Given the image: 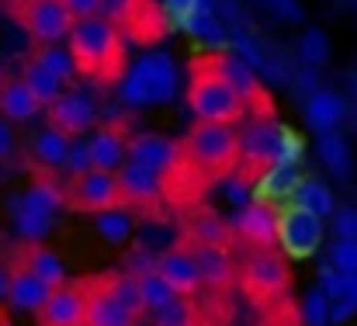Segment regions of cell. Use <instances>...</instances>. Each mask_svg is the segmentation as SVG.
I'll use <instances>...</instances> for the list:
<instances>
[{
    "instance_id": "obj_9",
    "label": "cell",
    "mask_w": 357,
    "mask_h": 326,
    "mask_svg": "<svg viewBox=\"0 0 357 326\" xmlns=\"http://www.w3.org/2000/svg\"><path fill=\"white\" fill-rule=\"evenodd\" d=\"M10 17L24 28L35 45L66 42L73 28V14L59 0H10Z\"/></svg>"
},
{
    "instance_id": "obj_39",
    "label": "cell",
    "mask_w": 357,
    "mask_h": 326,
    "mask_svg": "<svg viewBox=\"0 0 357 326\" xmlns=\"http://www.w3.org/2000/svg\"><path fill=\"white\" fill-rule=\"evenodd\" d=\"M330 299L323 288H309L302 295V306H298V323L302 326H330Z\"/></svg>"
},
{
    "instance_id": "obj_24",
    "label": "cell",
    "mask_w": 357,
    "mask_h": 326,
    "mask_svg": "<svg viewBox=\"0 0 357 326\" xmlns=\"http://www.w3.org/2000/svg\"><path fill=\"white\" fill-rule=\"evenodd\" d=\"M305 125L316 132V135H326V132H337L340 125H344V118H347V105H344V98L337 94V91H330V87H319V91H312L309 98H305Z\"/></svg>"
},
{
    "instance_id": "obj_33",
    "label": "cell",
    "mask_w": 357,
    "mask_h": 326,
    "mask_svg": "<svg viewBox=\"0 0 357 326\" xmlns=\"http://www.w3.org/2000/svg\"><path fill=\"white\" fill-rule=\"evenodd\" d=\"M101 285L108 288V295L119 302L121 309H128L135 320L146 316L142 299H139V281H135V274H128V271H108V274H101Z\"/></svg>"
},
{
    "instance_id": "obj_22",
    "label": "cell",
    "mask_w": 357,
    "mask_h": 326,
    "mask_svg": "<svg viewBox=\"0 0 357 326\" xmlns=\"http://www.w3.org/2000/svg\"><path fill=\"white\" fill-rule=\"evenodd\" d=\"M84 281H87V316H84V326H135L139 323L128 309H121L119 302L108 295V288L101 285V274H91Z\"/></svg>"
},
{
    "instance_id": "obj_7",
    "label": "cell",
    "mask_w": 357,
    "mask_h": 326,
    "mask_svg": "<svg viewBox=\"0 0 357 326\" xmlns=\"http://www.w3.org/2000/svg\"><path fill=\"white\" fill-rule=\"evenodd\" d=\"M174 94H177V66L167 52L142 56L132 66V73L121 77V101L132 108L160 105V101H170Z\"/></svg>"
},
{
    "instance_id": "obj_8",
    "label": "cell",
    "mask_w": 357,
    "mask_h": 326,
    "mask_svg": "<svg viewBox=\"0 0 357 326\" xmlns=\"http://www.w3.org/2000/svg\"><path fill=\"white\" fill-rule=\"evenodd\" d=\"M98 14L119 28L125 42L135 45H153L167 31V17L156 0H101Z\"/></svg>"
},
{
    "instance_id": "obj_18",
    "label": "cell",
    "mask_w": 357,
    "mask_h": 326,
    "mask_svg": "<svg viewBox=\"0 0 357 326\" xmlns=\"http://www.w3.org/2000/svg\"><path fill=\"white\" fill-rule=\"evenodd\" d=\"M188 246L195 253V264H198V274H202V288H212V292L222 295V292H229L236 285V260H233L229 246H212V243H188Z\"/></svg>"
},
{
    "instance_id": "obj_1",
    "label": "cell",
    "mask_w": 357,
    "mask_h": 326,
    "mask_svg": "<svg viewBox=\"0 0 357 326\" xmlns=\"http://www.w3.org/2000/svg\"><path fill=\"white\" fill-rule=\"evenodd\" d=\"M66 49L73 56V66L80 77L98 84H121L128 73V49L115 24H108L101 14L73 21L66 35Z\"/></svg>"
},
{
    "instance_id": "obj_53",
    "label": "cell",
    "mask_w": 357,
    "mask_h": 326,
    "mask_svg": "<svg viewBox=\"0 0 357 326\" xmlns=\"http://www.w3.org/2000/svg\"><path fill=\"white\" fill-rule=\"evenodd\" d=\"M0 326H7V323H3V320H0Z\"/></svg>"
},
{
    "instance_id": "obj_21",
    "label": "cell",
    "mask_w": 357,
    "mask_h": 326,
    "mask_svg": "<svg viewBox=\"0 0 357 326\" xmlns=\"http://www.w3.org/2000/svg\"><path fill=\"white\" fill-rule=\"evenodd\" d=\"M14 260H17L28 274H35L45 288H59V285L70 281V278H66L63 257H59L56 250H49L45 243H24V246L14 253Z\"/></svg>"
},
{
    "instance_id": "obj_16",
    "label": "cell",
    "mask_w": 357,
    "mask_h": 326,
    "mask_svg": "<svg viewBox=\"0 0 357 326\" xmlns=\"http://www.w3.org/2000/svg\"><path fill=\"white\" fill-rule=\"evenodd\" d=\"M45 114H49V125L59 128L66 139H80V135H87L98 125V105L87 94H80V91H63L45 108Z\"/></svg>"
},
{
    "instance_id": "obj_23",
    "label": "cell",
    "mask_w": 357,
    "mask_h": 326,
    "mask_svg": "<svg viewBox=\"0 0 357 326\" xmlns=\"http://www.w3.org/2000/svg\"><path fill=\"white\" fill-rule=\"evenodd\" d=\"M7 271H10V278H7V306L14 309V313H38L42 306H45V299H49V292L52 288H45L35 274H28L17 260H10L7 264Z\"/></svg>"
},
{
    "instance_id": "obj_44",
    "label": "cell",
    "mask_w": 357,
    "mask_h": 326,
    "mask_svg": "<svg viewBox=\"0 0 357 326\" xmlns=\"http://www.w3.org/2000/svg\"><path fill=\"white\" fill-rule=\"evenodd\" d=\"M316 288H323V292H326V299H330V302H337V299L344 295V274H340L337 267L323 264V267H319V285H316Z\"/></svg>"
},
{
    "instance_id": "obj_29",
    "label": "cell",
    "mask_w": 357,
    "mask_h": 326,
    "mask_svg": "<svg viewBox=\"0 0 357 326\" xmlns=\"http://www.w3.org/2000/svg\"><path fill=\"white\" fill-rule=\"evenodd\" d=\"M316 153L323 160V167L337 177V181H351L354 177V153H351V142L340 135V132H326L316 139Z\"/></svg>"
},
{
    "instance_id": "obj_37",
    "label": "cell",
    "mask_w": 357,
    "mask_h": 326,
    "mask_svg": "<svg viewBox=\"0 0 357 326\" xmlns=\"http://www.w3.org/2000/svg\"><path fill=\"white\" fill-rule=\"evenodd\" d=\"M132 212L128 209H112V212H101V216H94V229H98V236L105 239V243H112V246H121L128 236H132Z\"/></svg>"
},
{
    "instance_id": "obj_40",
    "label": "cell",
    "mask_w": 357,
    "mask_h": 326,
    "mask_svg": "<svg viewBox=\"0 0 357 326\" xmlns=\"http://www.w3.org/2000/svg\"><path fill=\"white\" fill-rule=\"evenodd\" d=\"M219 188H222V195H226V202H229L233 209H243V205L253 202V184H250L246 177H239L236 170H233L229 177H222Z\"/></svg>"
},
{
    "instance_id": "obj_3",
    "label": "cell",
    "mask_w": 357,
    "mask_h": 326,
    "mask_svg": "<svg viewBox=\"0 0 357 326\" xmlns=\"http://www.w3.org/2000/svg\"><path fill=\"white\" fill-rule=\"evenodd\" d=\"M184 160L208 181L219 184L229 177L239 163V132L236 125H212V121H195L188 135L181 139Z\"/></svg>"
},
{
    "instance_id": "obj_14",
    "label": "cell",
    "mask_w": 357,
    "mask_h": 326,
    "mask_svg": "<svg viewBox=\"0 0 357 326\" xmlns=\"http://www.w3.org/2000/svg\"><path fill=\"white\" fill-rule=\"evenodd\" d=\"M156 274L181 299H198L202 295V274H198V264H195V253H191L188 243H174L163 253H156Z\"/></svg>"
},
{
    "instance_id": "obj_5",
    "label": "cell",
    "mask_w": 357,
    "mask_h": 326,
    "mask_svg": "<svg viewBox=\"0 0 357 326\" xmlns=\"http://www.w3.org/2000/svg\"><path fill=\"white\" fill-rule=\"evenodd\" d=\"M188 108L195 121H212V125H239L250 114L236 94L219 77H212L195 56L188 63Z\"/></svg>"
},
{
    "instance_id": "obj_4",
    "label": "cell",
    "mask_w": 357,
    "mask_h": 326,
    "mask_svg": "<svg viewBox=\"0 0 357 326\" xmlns=\"http://www.w3.org/2000/svg\"><path fill=\"white\" fill-rule=\"evenodd\" d=\"M195 59L236 94L239 101L246 105L250 118H274L278 114L271 91L264 87V80L257 77V70L243 56L229 52V49H202V52H195Z\"/></svg>"
},
{
    "instance_id": "obj_2",
    "label": "cell",
    "mask_w": 357,
    "mask_h": 326,
    "mask_svg": "<svg viewBox=\"0 0 357 326\" xmlns=\"http://www.w3.org/2000/svg\"><path fill=\"white\" fill-rule=\"evenodd\" d=\"M239 132V163L236 174L246 177L250 184L260 181L264 170H271L274 163H295V135L288 128H281L274 118H246Z\"/></svg>"
},
{
    "instance_id": "obj_46",
    "label": "cell",
    "mask_w": 357,
    "mask_h": 326,
    "mask_svg": "<svg viewBox=\"0 0 357 326\" xmlns=\"http://www.w3.org/2000/svg\"><path fill=\"white\" fill-rule=\"evenodd\" d=\"M354 316H357V306L351 302V299H337V302L330 306V323H333V326L351 323Z\"/></svg>"
},
{
    "instance_id": "obj_27",
    "label": "cell",
    "mask_w": 357,
    "mask_h": 326,
    "mask_svg": "<svg viewBox=\"0 0 357 326\" xmlns=\"http://www.w3.org/2000/svg\"><path fill=\"white\" fill-rule=\"evenodd\" d=\"M66 149H70V139H66L59 128H52V125H45V128H38V132L31 135V160L38 163L42 174L63 170Z\"/></svg>"
},
{
    "instance_id": "obj_31",
    "label": "cell",
    "mask_w": 357,
    "mask_h": 326,
    "mask_svg": "<svg viewBox=\"0 0 357 326\" xmlns=\"http://www.w3.org/2000/svg\"><path fill=\"white\" fill-rule=\"evenodd\" d=\"M149 323L153 326H212V316L205 313V306L198 299H181L177 295L163 309L149 313Z\"/></svg>"
},
{
    "instance_id": "obj_47",
    "label": "cell",
    "mask_w": 357,
    "mask_h": 326,
    "mask_svg": "<svg viewBox=\"0 0 357 326\" xmlns=\"http://www.w3.org/2000/svg\"><path fill=\"white\" fill-rule=\"evenodd\" d=\"M59 3L73 14V21H80V17H94L98 7H101V0H59Z\"/></svg>"
},
{
    "instance_id": "obj_30",
    "label": "cell",
    "mask_w": 357,
    "mask_h": 326,
    "mask_svg": "<svg viewBox=\"0 0 357 326\" xmlns=\"http://www.w3.org/2000/svg\"><path fill=\"white\" fill-rule=\"evenodd\" d=\"M21 84L31 91V98L42 105V111L49 108V105L66 91V84H63L56 73H49V70H45L38 59H31V56H28V59H24V66H21Z\"/></svg>"
},
{
    "instance_id": "obj_51",
    "label": "cell",
    "mask_w": 357,
    "mask_h": 326,
    "mask_svg": "<svg viewBox=\"0 0 357 326\" xmlns=\"http://www.w3.org/2000/svg\"><path fill=\"white\" fill-rule=\"evenodd\" d=\"M135 326H153V323H142V320H139V323H135Z\"/></svg>"
},
{
    "instance_id": "obj_11",
    "label": "cell",
    "mask_w": 357,
    "mask_h": 326,
    "mask_svg": "<svg viewBox=\"0 0 357 326\" xmlns=\"http://www.w3.org/2000/svg\"><path fill=\"white\" fill-rule=\"evenodd\" d=\"M323 236H326L323 218H316L312 212H305V209H298L291 202L278 212V246H281V253L288 260L316 257L319 246H323Z\"/></svg>"
},
{
    "instance_id": "obj_17",
    "label": "cell",
    "mask_w": 357,
    "mask_h": 326,
    "mask_svg": "<svg viewBox=\"0 0 357 326\" xmlns=\"http://www.w3.org/2000/svg\"><path fill=\"white\" fill-rule=\"evenodd\" d=\"M125 156L163 177L181 163V142L170 135H160V132H132L125 142Z\"/></svg>"
},
{
    "instance_id": "obj_35",
    "label": "cell",
    "mask_w": 357,
    "mask_h": 326,
    "mask_svg": "<svg viewBox=\"0 0 357 326\" xmlns=\"http://www.w3.org/2000/svg\"><path fill=\"white\" fill-rule=\"evenodd\" d=\"M330 52H333V45H330V38H326L323 28H305L302 31V38H298V59L305 66L323 70L330 63Z\"/></svg>"
},
{
    "instance_id": "obj_28",
    "label": "cell",
    "mask_w": 357,
    "mask_h": 326,
    "mask_svg": "<svg viewBox=\"0 0 357 326\" xmlns=\"http://www.w3.org/2000/svg\"><path fill=\"white\" fill-rule=\"evenodd\" d=\"M291 205L312 212L316 218H330L337 212V198H333L330 184L319 181V177H312V174L298 177V184H295V191H291Z\"/></svg>"
},
{
    "instance_id": "obj_12",
    "label": "cell",
    "mask_w": 357,
    "mask_h": 326,
    "mask_svg": "<svg viewBox=\"0 0 357 326\" xmlns=\"http://www.w3.org/2000/svg\"><path fill=\"white\" fill-rule=\"evenodd\" d=\"M119 188L121 198H125V209H135V212H156L163 205V177L142 163H132L125 160L119 170Z\"/></svg>"
},
{
    "instance_id": "obj_48",
    "label": "cell",
    "mask_w": 357,
    "mask_h": 326,
    "mask_svg": "<svg viewBox=\"0 0 357 326\" xmlns=\"http://www.w3.org/2000/svg\"><path fill=\"white\" fill-rule=\"evenodd\" d=\"M14 125L7 121V118H0V163L3 160H10V153H14Z\"/></svg>"
},
{
    "instance_id": "obj_19",
    "label": "cell",
    "mask_w": 357,
    "mask_h": 326,
    "mask_svg": "<svg viewBox=\"0 0 357 326\" xmlns=\"http://www.w3.org/2000/svg\"><path fill=\"white\" fill-rule=\"evenodd\" d=\"M125 142H128V132H125V125H119V121H105V125L91 128V139H87L91 167L115 174L121 163L128 160L125 156Z\"/></svg>"
},
{
    "instance_id": "obj_25",
    "label": "cell",
    "mask_w": 357,
    "mask_h": 326,
    "mask_svg": "<svg viewBox=\"0 0 357 326\" xmlns=\"http://www.w3.org/2000/svg\"><path fill=\"white\" fill-rule=\"evenodd\" d=\"M38 114H42V105L31 98V91L21 84V77H3V84H0V118H7L10 125H24Z\"/></svg>"
},
{
    "instance_id": "obj_36",
    "label": "cell",
    "mask_w": 357,
    "mask_h": 326,
    "mask_svg": "<svg viewBox=\"0 0 357 326\" xmlns=\"http://www.w3.org/2000/svg\"><path fill=\"white\" fill-rule=\"evenodd\" d=\"M135 281H139V299H142V309H146V316L149 313H156V309H163L167 302H174L177 295H174V288L156 274V271H146V274H135Z\"/></svg>"
},
{
    "instance_id": "obj_42",
    "label": "cell",
    "mask_w": 357,
    "mask_h": 326,
    "mask_svg": "<svg viewBox=\"0 0 357 326\" xmlns=\"http://www.w3.org/2000/svg\"><path fill=\"white\" fill-rule=\"evenodd\" d=\"M63 170H66L70 177H80V174L94 170V167H91V149H87V139H70V149H66V163H63Z\"/></svg>"
},
{
    "instance_id": "obj_38",
    "label": "cell",
    "mask_w": 357,
    "mask_h": 326,
    "mask_svg": "<svg viewBox=\"0 0 357 326\" xmlns=\"http://www.w3.org/2000/svg\"><path fill=\"white\" fill-rule=\"evenodd\" d=\"M14 229L24 243H42L52 229H56V218L52 216H38V212H24V209H14Z\"/></svg>"
},
{
    "instance_id": "obj_6",
    "label": "cell",
    "mask_w": 357,
    "mask_h": 326,
    "mask_svg": "<svg viewBox=\"0 0 357 326\" xmlns=\"http://www.w3.org/2000/svg\"><path fill=\"white\" fill-rule=\"evenodd\" d=\"M236 281L246 299H253L257 306H278L291 288L288 257L278 250H250L246 260L236 267Z\"/></svg>"
},
{
    "instance_id": "obj_45",
    "label": "cell",
    "mask_w": 357,
    "mask_h": 326,
    "mask_svg": "<svg viewBox=\"0 0 357 326\" xmlns=\"http://www.w3.org/2000/svg\"><path fill=\"white\" fill-rule=\"evenodd\" d=\"M278 17H284V21H302L305 14H302V7H298V0H264Z\"/></svg>"
},
{
    "instance_id": "obj_49",
    "label": "cell",
    "mask_w": 357,
    "mask_h": 326,
    "mask_svg": "<svg viewBox=\"0 0 357 326\" xmlns=\"http://www.w3.org/2000/svg\"><path fill=\"white\" fill-rule=\"evenodd\" d=\"M295 84H298V91L309 98L312 91H319V70H312V66H305L298 77H295Z\"/></svg>"
},
{
    "instance_id": "obj_13",
    "label": "cell",
    "mask_w": 357,
    "mask_h": 326,
    "mask_svg": "<svg viewBox=\"0 0 357 326\" xmlns=\"http://www.w3.org/2000/svg\"><path fill=\"white\" fill-rule=\"evenodd\" d=\"M233 239H243L250 250H274L278 246V209L267 202H250L229 218Z\"/></svg>"
},
{
    "instance_id": "obj_10",
    "label": "cell",
    "mask_w": 357,
    "mask_h": 326,
    "mask_svg": "<svg viewBox=\"0 0 357 326\" xmlns=\"http://www.w3.org/2000/svg\"><path fill=\"white\" fill-rule=\"evenodd\" d=\"M63 188H66V209H73V212L101 216L112 209H125L119 177L108 170H87L80 177H70V184H63Z\"/></svg>"
},
{
    "instance_id": "obj_34",
    "label": "cell",
    "mask_w": 357,
    "mask_h": 326,
    "mask_svg": "<svg viewBox=\"0 0 357 326\" xmlns=\"http://www.w3.org/2000/svg\"><path fill=\"white\" fill-rule=\"evenodd\" d=\"M31 59H38L49 73H56L63 84H70L77 77V66H73V56L63 42H49V45H35L31 49Z\"/></svg>"
},
{
    "instance_id": "obj_26",
    "label": "cell",
    "mask_w": 357,
    "mask_h": 326,
    "mask_svg": "<svg viewBox=\"0 0 357 326\" xmlns=\"http://www.w3.org/2000/svg\"><path fill=\"white\" fill-rule=\"evenodd\" d=\"M295 184H298V167H295V163H274V167L264 170L260 181L253 184V202H267V205L291 202Z\"/></svg>"
},
{
    "instance_id": "obj_20",
    "label": "cell",
    "mask_w": 357,
    "mask_h": 326,
    "mask_svg": "<svg viewBox=\"0 0 357 326\" xmlns=\"http://www.w3.org/2000/svg\"><path fill=\"white\" fill-rule=\"evenodd\" d=\"M14 209H24V212H38V216H59L66 209V188L52 177V174H35V181L17 195Z\"/></svg>"
},
{
    "instance_id": "obj_32",
    "label": "cell",
    "mask_w": 357,
    "mask_h": 326,
    "mask_svg": "<svg viewBox=\"0 0 357 326\" xmlns=\"http://www.w3.org/2000/svg\"><path fill=\"white\" fill-rule=\"evenodd\" d=\"M184 239L188 243H212V246H229L233 243V229L229 222L215 212H195L184 225Z\"/></svg>"
},
{
    "instance_id": "obj_41",
    "label": "cell",
    "mask_w": 357,
    "mask_h": 326,
    "mask_svg": "<svg viewBox=\"0 0 357 326\" xmlns=\"http://www.w3.org/2000/svg\"><path fill=\"white\" fill-rule=\"evenodd\" d=\"M330 267L340 274H357V239H337L330 246Z\"/></svg>"
},
{
    "instance_id": "obj_15",
    "label": "cell",
    "mask_w": 357,
    "mask_h": 326,
    "mask_svg": "<svg viewBox=\"0 0 357 326\" xmlns=\"http://www.w3.org/2000/svg\"><path fill=\"white\" fill-rule=\"evenodd\" d=\"M87 316V281H66L49 292L45 306L35 313L38 326H84Z\"/></svg>"
},
{
    "instance_id": "obj_43",
    "label": "cell",
    "mask_w": 357,
    "mask_h": 326,
    "mask_svg": "<svg viewBox=\"0 0 357 326\" xmlns=\"http://www.w3.org/2000/svg\"><path fill=\"white\" fill-rule=\"evenodd\" d=\"M333 236L337 239H357V209L354 205H344L333 212Z\"/></svg>"
},
{
    "instance_id": "obj_52",
    "label": "cell",
    "mask_w": 357,
    "mask_h": 326,
    "mask_svg": "<svg viewBox=\"0 0 357 326\" xmlns=\"http://www.w3.org/2000/svg\"><path fill=\"white\" fill-rule=\"evenodd\" d=\"M3 77H7V73H3V70H0V84H3Z\"/></svg>"
},
{
    "instance_id": "obj_50",
    "label": "cell",
    "mask_w": 357,
    "mask_h": 326,
    "mask_svg": "<svg viewBox=\"0 0 357 326\" xmlns=\"http://www.w3.org/2000/svg\"><path fill=\"white\" fill-rule=\"evenodd\" d=\"M7 278H10V271H7V264H0V302L7 299Z\"/></svg>"
}]
</instances>
